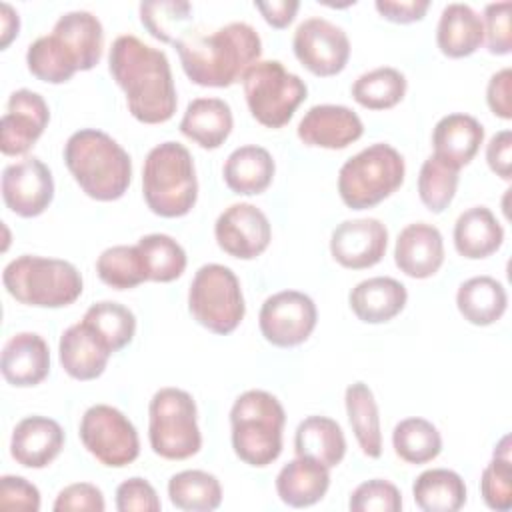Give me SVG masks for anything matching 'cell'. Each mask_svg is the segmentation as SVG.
Returning a JSON list of instances; mask_svg holds the SVG:
<instances>
[{"label": "cell", "instance_id": "6da1fadb", "mask_svg": "<svg viewBox=\"0 0 512 512\" xmlns=\"http://www.w3.org/2000/svg\"><path fill=\"white\" fill-rule=\"evenodd\" d=\"M108 70L122 88L130 114L142 124L168 122L178 106L176 86L166 54L132 34L112 42Z\"/></svg>", "mask_w": 512, "mask_h": 512}, {"label": "cell", "instance_id": "7a4b0ae2", "mask_svg": "<svg viewBox=\"0 0 512 512\" xmlns=\"http://www.w3.org/2000/svg\"><path fill=\"white\" fill-rule=\"evenodd\" d=\"M174 48L190 82L228 88L262 56V40L246 22H230L214 32H184Z\"/></svg>", "mask_w": 512, "mask_h": 512}, {"label": "cell", "instance_id": "3957f363", "mask_svg": "<svg viewBox=\"0 0 512 512\" xmlns=\"http://www.w3.org/2000/svg\"><path fill=\"white\" fill-rule=\"evenodd\" d=\"M104 48L102 22L88 10L62 14L52 32L36 38L26 50L30 74L48 84H64L76 72L92 70Z\"/></svg>", "mask_w": 512, "mask_h": 512}, {"label": "cell", "instance_id": "277c9868", "mask_svg": "<svg viewBox=\"0 0 512 512\" xmlns=\"http://www.w3.org/2000/svg\"><path fill=\"white\" fill-rule=\"evenodd\" d=\"M64 162L80 190L98 202L122 198L132 182L130 154L106 132L82 128L64 144Z\"/></svg>", "mask_w": 512, "mask_h": 512}, {"label": "cell", "instance_id": "5b68a950", "mask_svg": "<svg viewBox=\"0 0 512 512\" xmlns=\"http://www.w3.org/2000/svg\"><path fill=\"white\" fill-rule=\"evenodd\" d=\"M142 196L162 218L186 216L198 200V178L190 150L174 140L154 146L142 166Z\"/></svg>", "mask_w": 512, "mask_h": 512}, {"label": "cell", "instance_id": "8992f818", "mask_svg": "<svg viewBox=\"0 0 512 512\" xmlns=\"http://www.w3.org/2000/svg\"><path fill=\"white\" fill-rule=\"evenodd\" d=\"M286 412L266 390L242 392L230 408V440L234 454L248 466L264 468L282 452Z\"/></svg>", "mask_w": 512, "mask_h": 512}, {"label": "cell", "instance_id": "52a82bcc", "mask_svg": "<svg viewBox=\"0 0 512 512\" xmlns=\"http://www.w3.org/2000/svg\"><path fill=\"white\" fill-rule=\"evenodd\" d=\"M6 292L26 306L64 308L74 304L84 288L78 268L60 258L22 254L2 272Z\"/></svg>", "mask_w": 512, "mask_h": 512}, {"label": "cell", "instance_id": "ba28073f", "mask_svg": "<svg viewBox=\"0 0 512 512\" xmlns=\"http://www.w3.org/2000/svg\"><path fill=\"white\" fill-rule=\"evenodd\" d=\"M404 174V156L394 146L376 142L340 166V200L352 210L374 208L402 186Z\"/></svg>", "mask_w": 512, "mask_h": 512}, {"label": "cell", "instance_id": "9c48e42d", "mask_svg": "<svg viewBox=\"0 0 512 512\" xmlns=\"http://www.w3.org/2000/svg\"><path fill=\"white\" fill-rule=\"evenodd\" d=\"M148 440L152 452L166 460H186L200 452L202 434L192 394L174 386L154 392L148 404Z\"/></svg>", "mask_w": 512, "mask_h": 512}, {"label": "cell", "instance_id": "30bf717a", "mask_svg": "<svg viewBox=\"0 0 512 512\" xmlns=\"http://www.w3.org/2000/svg\"><path fill=\"white\" fill-rule=\"evenodd\" d=\"M248 110L266 128L286 126L308 96L306 82L280 60H258L242 76Z\"/></svg>", "mask_w": 512, "mask_h": 512}, {"label": "cell", "instance_id": "8fae6325", "mask_svg": "<svg viewBox=\"0 0 512 512\" xmlns=\"http://www.w3.org/2000/svg\"><path fill=\"white\" fill-rule=\"evenodd\" d=\"M188 310L206 330L226 336L246 314L238 276L224 264H204L196 270L188 290Z\"/></svg>", "mask_w": 512, "mask_h": 512}, {"label": "cell", "instance_id": "7c38bea8", "mask_svg": "<svg viewBox=\"0 0 512 512\" xmlns=\"http://www.w3.org/2000/svg\"><path fill=\"white\" fill-rule=\"evenodd\" d=\"M78 436L84 448L108 468H124L140 454V438L128 416L110 406H90L78 426Z\"/></svg>", "mask_w": 512, "mask_h": 512}, {"label": "cell", "instance_id": "4fadbf2b", "mask_svg": "<svg viewBox=\"0 0 512 512\" xmlns=\"http://www.w3.org/2000/svg\"><path fill=\"white\" fill-rule=\"evenodd\" d=\"M318 322L314 300L298 290H280L268 296L258 314V326L266 342L292 348L310 338Z\"/></svg>", "mask_w": 512, "mask_h": 512}, {"label": "cell", "instance_id": "5bb4252c", "mask_svg": "<svg viewBox=\"0 0 512 512\" xmlns=\"http://www.w3.org/2000/svg\"><path fill=\"white\" fill-rule=\"evenodd\" d=\"M292 50L298 62L320 78L340 74L350 60V40L346 32L320 16L306 18L298 24Z\"/></svg>", "mask_w": 512, "mask_h": 512}, {"label": "cell", "instance_id": "9a60e30c", "mask_svg": "<svg viewBox=\"0 0 512 512\" xmlns=\"http://www.w3.org/2000/svg\"><path fill=\"white\" fill-rule=\"evenodd\" d=\"M2 198L6 208L20 218L40 216L54 200L50 168L36 156L8 164L2 170Z\"/></svg>", "mask_w": 512, "mask_h": 512}, {"label": "cell", "instance_id": "2e32d148", "mask_svg": "<svg viewBox=\"0 0 512 512\" xmlns=\"http://www.w3.org/2000/svg\"><path fill=\"white\" fill-rule=\"evenodd\" d=\"M214 238L220 250L238 260H254L272 240L268 216L250 202L228 206L214 224Z\"/></svg>", "mask_w": 512, "mask_h": 512}, {"label": "cell", "instance_id": "e0dca14e", "mask_svg": "<svg viewBox=\"0 0 512 512\" xmlns=\"http://www.w3.org/2000/svg\"><path fill=\"white\" fill-rule=\"evenodd\" d=\"M50 122L46 100L28 88L10 94L0 120V150L4 156H24Z\"/></svg>", "mask_w": 512, "mask_h": 512}, {"label": "cell", "instance_id": "ac0fdd59", "mask_svg": "<svg viewBox=\"0 0 512 512\" xmlns=\"http://www.w3.org/2000/svg\"><path fill=\"white\" fill-rule=\"evenodd\" d=\"M388 248V230L378 218L340 222L330 236L332 258L348 270L376 266Z\"/></svg>", "mask_w": 512, "mask_h": 512}, {"label": "cell", "instance_id": "d6986e66", "mask_svg": "<svg viewBox=\"0 0 512 512\" xmlns=\"http://www.w3.org/2000/svg\"><path fill=\"white\" fill-rule=\"evenodd\" d=\"M364 132L360 116L342 104H316L298 122L296 134L306 146L342 150Z\"/></svg>", "mask_w": 512, "mask_h": 512}, {"label": "cell", "instance_id": "ffe728a7", "mask_svg": "<svg viewBox=\"0 0 512 512\" xmlns=\"http://www.w3.org/2000/svg\"><path fill=\"white\" fill-rule=\"evenodd\" d=\"M394 262L410 278L434 276L444 264V238L428 222H414L400 230L394 244Z\"/></svg>", "mask_w": 512, "mask_h": 512}, {"label": "cell", "instance_id": "44dd1931", "mask_svg": "<svg viewBox=\"0 0 512 512\" xmlns=\"http://www.w3.org/2000/svg\"><path fill=\"white\" fill-rule=\"evenodd\" d=\"M62 448L64 430L48 416H26L12 430L10 456L24 468H46Z\"/></svg>", "mask_w": 512, "mask_h": 512}, {"label": "cell", "instance_id": "7402d4cb", "mask_svg": "<svg viewBox=\"0 0 512 512\" xmlns=\"http://www.w3.org/2000/svg\"><path fill=\"white\" fill-rule=\"evenodd\" d=\"M0 370L16 388L38 386L50 372V348L36 332H18L2 348Z\"/></svg>", "mask_w": 512, "mask_h": 512}, {"label": "cell", "instance_id": "603a6c76", "mask_svg": "<svg viewBox=\"0 0 512 512\" xmlns=\"http://www.w3.org/2000/svg\"><path fill=\"white\" fill-rule=\"evenodd\" d=\"M484 142V126L470 114L442 116L432 130V156L460 170L470 164Z\"/></svg>", "mask_w": 512, "mask_h": 512}, {"label": "cell", "instance_id": "cb8c5ba5", "mask_svg": "<svg viewBox=\"0 0 512 512\" xmlns=\"http://www.w3.org/2000/svg\"><path fill=\"white\" fill-rule=\"evenodd\" d=\"M112 352L80 320L68 326L58 342V358L64 372L80 382L96 380L104 374Z\"/></svg>", "mask_w": 512, "mask_h": 512}, {"label": "cell", "instance_id": "d4e9b609", "mask_svg": "<svg viewBox=\"0 0 512 512\" xmlns=\"http://www.w3.org/2000/svg\"><path fill=\"white\" fill-rule=\"evenodd\" d=\"M408 302L406 286L390 276H372L358 282L350 294L348 304L354 316L366 324H384L396 318Z\"/></svg>", "mask_w": 512, "mask_h": 512}, {"label": "cell", "instance_id": "484cf974", "mask_svg": "<svg viewBox=\"0 0 512 512\" xmlns=\"http://www.w3.org/2000/svg\"><path fill=\"white\" fill-rule=\"evenodd\" d=\"M178 128L188 140L196 142L200 148L216 150L228 140L234 128L232 108L222 98H194L192 102H188Z\"/></svg>", "mask_w": 512, "mask_h": 512}, {"label": "cell", "instance_id": "4316f807", "mask_svg": "<svg viewBox=\"0 0 512 512\" xmlns=\"http://www.w3.org/2000/svg\"><path fill=\"white\" fill-rule=\"evenodd\" d=\"M330 488V468L324 464L296 456L284 464L276 476V492L286 506L308 508L320 502Z\"/></svg>", "mask_w": 512, "mask_h": 512}, {"label": "cell", "instance_id": "83f0119b", "mask_svg": "<svg viewBox=\"0 0 512 512\" xmlns=\"http://www.w3.org/2000/svg\"><path fill=\"white\" fill-rule=\"evenodd\" d=\"M454 248L462 258L482 260L492 256L504 242V228L486 206L464 210L454 224Z\"/></svg>", "mask_w": 512, "mask_h": 512}, {"label": "cell", "instance_id": "f1b7e54d", "mask_svg": "<svg viewBox=\"0 0 512 512\" xmlns=\"http://www.w3.org/2000/svg\"><path fill=\"white\" fill-rule=\"evenodd\" d=\"M274 172L276 164L272 154L262 146L246 144L228 154L222 178L234 194L256 196L272 184Z\"/></svg>", "mask_w": 512, "mask_h": 512}, {"label": "cell", "instance_id": "f546056e", "mask_svg": "<svg viewBox=\"0 0 512 512\" xmlns=\"http://www.w3.org/2000/svg\"><path fill=\"white\" fill-rule=\"evenodd\" d=\"M436 44L448 58H466L474 54L484 44L482 16L462 2L444 6L436 28Z\"/></svg>", "mask_w": 512, "mask_h": 512}, {"label": "cell", "instance_id": "4dcf8cb0", "mask_svg": "<svg viewBox=\"0 0 512 512\" xmlns=\"http://www.w3.org/2000/svg\"><path fill=\"white\" fill-rule=\"evenodd\" d=\"M296 456L312 458L326 468L338 466L346 456V438L340 424L328 416H308L294 432Z\"/></svg>", "mask_w": 512, "mask_h": 512}, {"label": "cell", "instance_id": "1f68e13d", "mask_svg": "<svg viewBox=\"0 0 512 512\" xmlns=\"http://www.w3.org/2000/svg\"><path fill=\"white\" fill-rule=\"evenodd\" d=\"M456 306L466 322L474 326H490L504 316L508 294L504 284L496 278L474 276L458 286Z\"/></svg>", "mask_w": 512, "mask_h": 512}, {"label": "cell", "instance_id": "d6a6232c", "mask_svg": "<svg viewBox=\"0 0 512 512\" xmlns=\"http://www.w3.org/2000/svg\"><path fill=\"white\" fill-rule=\"evenodd\" d=\"M344 406H346V416L360 450L368 458H380L382 456L380 412L370 386L364 382L350 384L344 392Z\"/></svg>", "mask_w": 512, "mask_h": 512}, {"label": "cell", "instance_id": "836d02e7", "mask_svg": "<svg viewBox=\"0 0 512 512\" xmlns=\"http://www.w3.org/2000/svg\"><path fill=\"white\" fill-rule=\"evenodd\" d=\"M412 496L424 512H456L466 504L462 476L448 468L424 470L412 484Z\"/></svg>", "mask_w": 512, "mask_h": 512}, {"label": "cell", "instance_id": "e575fe53", "mask_svg": "<svg viewBox=\"0 0 512 512\" xmlns=\"http://www.w3.org/2000/svg\"><path fill=\"white\" fill-rule=\"evenodd\" d=\"M168 498L186 512H212L222 504V486L206 470H182L168 480Z\"/></svg>", "mask_w": 512, "mask_h": 512}, {"label": "cell", "instance_id": "d590c367", "mask_svg": "<svg viewBox=\"0 0 512 512\" xmlns=\"http://www.w3.org/2000/svg\"><path fill=\"white\" fill-rule=\"evenodd\" d=\"M82 322L102 340V344L112 354L126 348L136 334L134 312L128 306L112 300H102L92 304L84 312Z\"/></svg>", "mask_w": 512, "mask_h": 512}, {"label": "cell", "instance_id": "8d00e7d4", "mask_svg": "<svg viewBox=\"0 0 512 512\" xmlns=\"http://www.w3.org/2000/svg\"><path fill=\"white\" fill-rule=\"evenodd\" d=\"M392 446L406 464H428L442 452V436L438 428L420 416L400 420L392 430Z\"/></svg>", "mask_w": 512, "mask_h": 512}, {"label": "cell", "instance_id": "74e56055", "mask_svg": "<svg viewBox=\"0 0 512 512\" xmlns=\"http://www.w3.org/2000/svg\"><path fill=\"white\" fill-rule=\"evenodd\" d=\"M408 88L406 76L392 66H378L360 74L352 84V98L368 110H388L402 102Z\"/></svg>", "mask_w": 512, "mask_h": 512}, {"label": "cell", "instance_id": "f35d334b", "mask_svg": "<svg viewBox=\"0 0 512 512\" xmlns=\"http://www.w3.org/2000/svg\"><path fill=\"white\" fill-rule=\"evenodd\" d=\"M138 250L144 260L150 282H172L186 270L188 258L184 248L168 234H146L138 240Z\"/></svg>", "mask_w": 512, "mask_h": 512}, {"label": "cell", "instance_id": "ab89813d", "mask_svg": "<svg viewBox=\"0 0 512 512\" xmlns=\"http://www.w3.org/2000/svg\"><path fill=\"white\" fill-rule=\"evenodd\" d=\"M98 278L114 290H130L148 282L146 268L138 246H110L96 260Z\"/></svg>", "mask_w": 512, "mask_h": 512}, {"label": "cell", "instance_id": "60d3db41", "mask_svg": "<svg viewBox=\"0 0 512 512\" xmlns=\"http://www.w3.org/2000/svg\"><path fill=\"white\" fill-rule=\"evenodd\" d=\"M480 496L490 510L508 512L512 508V456L508 434L494 446L492 460L482 470Z\"/></svg>", "mask_w": 512, "mask_h": 512}, {"label": "cell", "instance_id": "b9f144b4", "mask_svg": "<svg viewBox=\"0 0 512 512\" xmlns=\"http://www.w3.org/2000/svg\"><path fill=\"white\" fill-rule=\"evenodd\" d=\"M460 182V170L444 164L436 156H428L418 174L420 202L432 212L442 214L454 200Z\"/></svg>", "mask_w": 512, "mask_h": 512}, {"label": "cell", "instance_id": "7bdbcfd3", "mask_svg": "<svg viewBox=\"0 0 512 512\" xmlns=\"http://www.w3.org/2000/svg\"><path fill=\"white\" fill-rule=\"evenodd\" d=\"M138 10L148 34L164 44H174L186 32L182 26L192 20L190 2H142Z\"/></svg>", "mask_w": 512, "mask_h": 512}, {"label": "cell", "instance_id": "ee69618b", "mask_svg": "<svg viewBox=\"0 0 512 512\" xmlns=\"http://www.w3.org/2000/svg\"><path fill=\"white\" fill-rule=\"evenodd\" d=\"M348 508L352 512H398L402 510V494L390 480H366L352 490Z\"/></svg>", "mask_w": 512, "mask_h": 512}, {"label": "cell", "instance_id": "f6af8a7d", "mask_svg": "<svg viewBox=\"0 0 512 512\" xmlns=\"http://www.w3.org/2000/svg\"><path fill=\"white\" fill-rule=\"evenodd\" d=\"M510 8L508 0L492 2L484 8L482 28H484V42L490 54L506 56L512 50V32H510Z\"/></svg>", "mask_w": 512, "mask_h": 512}, {"label": "cell", "instance_id": "bcb514c9", "mask_svg": "<svg viewBox=\"0 0 512 512\" xmlns=\"http://www.w3.org/2000/svg\"><path fill=\"white\" fill-rule=\"evenodd\" d=\"M162 502L154 486L140 476H132L116 488L118 512H160Z\"/></svg>", "mask_w": 512, "mask_h": 512}, {"label": "cell", "instance_id": "7dc6e473", "mask_svg": "<svg viewBox=\"0 0 512 512\" xmlns=\"http://www.w3.org/2000/svg\"><path fill=\"white\" fill-rule=\"evenodd\" d=\"M52 508L54 512H104L106 502L98 486L90 482H74L58 492Z\"/></svg>", "mask_w": 512, "mask_h": 512}, {"label": "cell", "instance_id": "c3c4849f", "mask_svg": "<svg viewBox=\"0 0 512 512\" xmlns=\"http://www.w3.org/2000/svg\"><path fill=\"white\" fill-rule=\"evenodd\" d=\"M0 508L38 512L40 510V492L26 478L6 474L0 478Z\"/></svg>", "mask_w": 512, "mask_h": 512}, {"label": "cell", "instance_id": "681fc988", "mask_svg": "<svg viewBox=\"0 0 512 512\" xmlns=\"http://www.w3.org/2000/svg\"><path fill=\"white\" fill-rule=\"evenodd\" d=\"M374 8L388 22L412 24V22H420L426 16L430 2L428 0H376Z\"/></svg>", "mask_w": 512, "mask_h": 512}, {"label": "cell", "instance_id": "f907efd6", "mask_svg": "<svg viewBox=\"0 0 512 512\" xmlns=\"http://www.w3.org/2000/svg\"><path fill=\"white\" fill-rule=\"evenodd\" d=\"M510 84H512V70L502 68L490 76L488 86H486V104H488L490 112L502 120L512 118Z\"/></svg>", "mask_w": 512, "mask_h": 512}, {"label": "cell", "instance_id": "816d5d0a", "mask_svg": "<svg viewBox=\"0 0 512 512\" xmlns=\"http://www.w3.org/2000/svg\"><path fill=\"white\" fill-rule=\"evenodd\" d=\"M488 168L502 180H510L512 172V132L500 130L486 144Z\"/></svg>", "mask_w": 512, "mask_h": 512}, {"label": "cell", "instance_id": "f5cc1de1", "mask_svg": "<svg viewBox=\"0 0 512 512\" xmlns=\"http://www.w3.org/2000/svg\"><path fill=\"white\" fill-rule=\"evenodd\" d=\"M254 8L262 14L266 24L272 28H288L292 20L296 18V12L300 8L298 0H270V2H254Z\"/></svg>", "mask_w": 512, "mask_h": 512}, {"label": "cell", "instance_id": "db71d44e", "mask_svg": "<svg viewBox=\"0 0 512 512\" xmlns=\"http://www.w3.org/2000/svg\"><path fill=\"white\" fill-rule=\"evenodd\" d=\"M18 30H20L18 12L8 2H2L0 4V48L2 50H6L10 42L18 36Z\"/></svg>", "mask_w": 512, "mask_h": 512}]
</instances>
